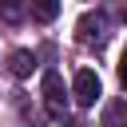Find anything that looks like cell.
Listing matches in <instances>:
<instances>
[{
    "instance_id": "7a4b0ae2",
    "label": "cell",
    "mask_w": 127,
    "mask_h": 127,
    "mask_svg": "<svg viewBox=\"0 0 127 127\" xmlns=\"http://www.w3.org/2000/svg\"><path fill=\"white\" fill-rule=\"evenodd\" d=\"M44 107H48V115L64 119L67 91H64V79H60V71H44Z\"/></svg>"
},
{
    "instance_id": "ba28073f",
    "label": "cell",
    "mask_w": 127,
    "mask_h": 127,
    "mask_svg": "<svg viewBox=\"0 0 127 127\" xmlns=\"http://www.w3.org/2000/svg\"><path fill=\"white\" fill-rule=\"evenodd\" d=\"M119 83H123V87H127V52H123V56H119Z\"/></svg>"
},
{
    "instance_id": "8992f818",
    "label": "cell",
    "mask_w": 127,
    "mask_h": 127,
    "mask_svg": "<svg viewBox=\"0 0 127 127\" xmlns=\"http://www.w3.org/2000/svg\"><path fill=\"white\" fill-rule=\"evenodd\" d=\"M32 12H36V20H44V24H48V20H56V16H60V0H36V4H32Z\"/></svg>"
},
{
    "instance_id": "52a82bcc",
    "label": "cell",
    "mask_w": 127,
    "mask_h": 127,
    "mask_svg": "<svg viewBox=\"0 0 127 127\" xmlns=\"http://www.w3.org/2000/svg\"><path fill=\"white\" fill-rule=\"evenodd\" d=\"M4 20H20V0H4Z\"/></svg>"
},
{
    "instance_id": "277c9868",
    "label": "cell",
    "mask_w": 127,
    "mask_h": 127,
    "mask_svg": "<svg viewBox=\"0 0 127 127\" xmlns=\"http://www.w3.org/2000/svg\"><path fill=\"white\" fill-rule=\"evenodd\" d=\"M32 67H36V56H32V52H24V48H20V52H12V56H8V71H12L16 79L32 75Z\"/></svg>"
},
{
    "instance_id": "5b68a950",
    "label": "cell",
    "mask_w": 127,
    "mask_h": 127,
    "mask_svg": "<svg viewBox=\"0 0 127 127\" xmlns=\"http://www.w3.org/2000/svg\"><path fill=\"white\" fill-rule=\"evenodd\" d=\"M123 111H127V103H123V99L107 103V111H103V127H127V123H123Z\"/></svg>"
},
{
    "instance_id": "6da1fadb",
    "label": "cell",
    "mask_w": 127,
    "mask_h": 127,
    "mask_svg": "<svg viewBox=\"0 0 127 127\" xmlns=\"http://www.w3.org/2000/svg\"><path fill=\"white\" fill-rule=\"evenodd\" d=\"M75 40L87 44V48H91V44L99 48V44L107 40V20H103V12H83L79 24H75Z\"/></svg>"
},
{
    "instance_id": "3957f363",
    "label": "cell",
    "mask_w": 127,
    "mask_h": 127,
    "mask_svg": "<svg viewBox=\"0 0 127 127\" xmlns=\"http://www.w3.org/2000/svg\"><path fill=\"white\" fill-rule=\"evenodd\" d=\"M71 91H75V103L91 107V103L99 99V75H95L91 67H79V71H75V83H71Z\"/></svg>"
},
{
    "instance_id": "9c48e42d",
    "label": "cell",
    "mask_w": 127,
    "mask_h": 127,
    "mask_svg": "<svg viewBox=\"0 0 127 127\" xmlns=\"http://www.w3.org/2000/svg\"><path fill=\"white\" fill-rule=\"evenodd\" d=\"M64 127H83V123H75V119H67V123H64Z\"/></svg>"
}]
</instances>
